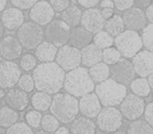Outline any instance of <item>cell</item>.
<instances>
[{
    "label": "cell",
    "instance_id": "obj_21",
    "mask_svg": "<svg viewBox=\"0 0 153 134\" xmlns=\"http://www.w3.org/2000/svg\"><path fill=\"white\" fill-rule=\"evenodd\" d=\"M70 134H97L96 123L91 118L86 116H76L70 123L69 126Z\"/></svg>",
    "mask_w": 153,
    "mask_h": 134
},
{
    "label": "cell",
    "instance_id": "obj_47",
    "mask_svg": "<svg viewBox=\"0 0 153 134\" xmlns=\"http://www.w3.org/2000/svg\"><path fill=\"white\" fill-rule=\"evenodd\" d=\"M101 13H102L103 18L105 20H107L113 15V9H107V7H105V9L101 10Z\"/></svg>",
    "mask_w": 153,
    "mask_h": 134
},
{
    "label": "cell",
    "instance_id": "obj_3",
    "mask_svg": "<svg viewBox=\"0 0 153 134\" xmlns=\"http://www.w3.org/2000/svg\"><path fill=\"white\" fill-rule=\"evenodd\" d=\"M51 114H53L61 124H70L79 114L78 98L67 92H58L51 98L49 106Z\"/></svg>",
    "mask_w": 153,
    "mask_h": 134
},
{
    "label": "cell",
    "instance_id": "obj_50",
    "mask_svg": "<svg viewBox=\"0 0 153 134\" xmlns=\"http://www.w3.org/2000/svg\"><path fill=\"white\" fill-rule=\"evenodd\" d=\"M7 4V0H0V13L5 9Z\"/></svg>",
    "mask_w": 153,
    "mask_h": 134
},
{
    "label": "cell",
    "instance_id": "obj_36",
    "mask_svg": "<svg viewBox=\"0 0 153 134\" xmlns=\"http://www.w3.org/2000/svg\"><path fill=\"white\" fill-rule=\"evenodd\" d=\"M37 62L38 61H37L35 55H33L30 53H26L24 55H22V57L20 58V67L26 73L33 71L37 66V64H38Z\"/></svg>",
    "mask_w": 153,
    "mask_h": 134
},
{
    "label": "cell",
    "instance_id": "obj_6",
    "mask_svg": "<svg viewBox=\"0 0 153 134\" xmlns=\"http://www.w3.org/2000/svg\"><path fill=\"white\" fill-rule=\"evenodd\" d=\"M124 117L115 107H104L96 116V126L101 132L113 134L122 129Z\"/></svg>",
    "mask_w": 153,
    "mask_h": 134
},
{
    "label": "cell",
    "instance_id": "obj_52",
    "mask_svg": "<svg viewBox=\"0 0 153 134\" xmlns=\"http://www.w3.org/2000/svg\"><path fill=\"white\" fill-rule=\"evenodd\" d=\"M3 35H4V27H3L2 23H1V20H0V39L2 38Z\"/></svg>",
    "mask_w": 153,
    "mask_h": 134
},
{
    "label": "cell",
    "instance_id": "obj_46",
    "mask_svg": "<svg viewBox=\"0 0 153 134\" xmlns=\"http://www.w3.org/2000/svg\"><path fill=\"white\" fill-rule=\"evenodd\" d=\"M144 13L148 23H153V5L150 4L148 7H146V12H144Z\"/></svg>",
    "mask_w": 153,
    "mask_h": 134
},
{
    "label": "cell",
    "instance_id": "obj_15",
    "mask_svg": "<svg viewBox=\"0 0 153 134\" xmlns=\"http://www.w3.org/2000/svg\"><path fill=\"white\" fill-rule=\"evenodd\" d=\"M80 23L82 27H84L86 30L94 35L104 28L105 19L103 18L100 9L91 7V9H86L84 12H82Z\"/></svg>",
    "mask_w": 153,
    "mask_h": 134
},
{
    "label": "cell",
    "instance_id": "obj_28",
    "mask_svg": "<svg viewBox=\"0 0 153 134\" xmlns=\"http://www.w3.org/2000/svg\"><path fill=\"white\" fill-rule=\"evenodd\" d=\"M104 28L110 36L117 37L119 34H121L125 30V24H124L122 16L113 14L109 19L105 20Z\"/></svg>",
    "mask_w": 153,
    "mask_h": 134
},
{
    "label": "cell",
    "instance_id": "obj_29",
    "mask_svg": "<svg viewBox=\"0 0 153 134\" xmlns=\"http://www.w3.org/2000/svg\"><path fill=\"white\" fill-rule=\"evenodd\" d=\"M130 90L132 93L140 98H148L151 93V87L149 86L146 78H136L130 82Z\"/></svg>",
    "mask_w": 153,
    "mask_h": 134
},
{
    "label": "cell",
    "instance_id": "obj_10",
    "mask_svg": "<svg viewBox=\"0 0 153 134\" xmlns=\"http://www.w3.org/2000/svg\"><path fill=\"white\" fill-rule=\"evenodd\" d=\"M145 105L146 104L143 98L133 93H127L120 104V112L127 121H135L143 116Z\"/></svg>",
    "mask_w": 153,
    "mask_h": 134
},
{
    "label": "cell",
    "instance_id": "obj_53",
    "mask_svg": "<svg viewBox=\"0 0 153 134\" xmlns=\"http://www.w3.org/2000/svg\"><path fill=\"white\" fill-rule=\"evenodd\" d=\"M34 134H53V133H51V132H47V131H44V130H38V131H36Z\"/></svg>",
    "mask_w": 153,
    "mask_h": 134
},
{
    "label": "cell",
    "instance_id": "obj_56",
    "mask_svg": "<svg viewBox=\"0 0 153 134\" xmlns=\"http://www.w3.org/2000/svg\"><path fill=\"white\" fill-rule=\"evenodd\" d=\"M0 61H1V57H0Z\"/></svg>",
    "mask_w": 153,
    "mask_h": 134
},
{
    "label": "cell",
    "instance_id": "obj_33",
    "mask_svg": "<svg viewBox=\"0 0 153 134\" xmlns=\"http://www.w3.org/2000/svg\"><path fill=\"white\" fill-rule=\"evenodd\" d=\"M140 36L143 47L149 51L153 50V23H148L144 28Z\"/></svg>",
    "mask_w": 153,
    "mask_h": 134
},
{
    "label": "cell",
    "instance_id": "obj_55",
    "mask_svg": "<svg viewBox=\"0 0 153 134\" xmlns=\"http://www.w3.org/2000/svg\"><path fill=\"white\" fill-rule=\"evenodd\" d=\"M0 108H1V98H0Z\"/></svg>",
    "mask_w": 153,
    "mask_h": 134
},
{
    "label": "cell",
    "instance_id": "obj_26",
    "mask_svg": "<svg viewBox=\"0 0 153 134\" xmlns=\"http://www.w3.org/2000/svg\"><path fill=\"white\" fill-rule=\"evenodd\" d=\"M61 19L70 27H76L80 24L82 17V10L76 4H69L62 12Z\"/></svg>",
    "mask_w": 153,
    "mask_h": 134
},
{
    "label": "cell",
    "instance_id": "obj_24",
    "mask_svg": "<svg viewBox=\"0 0 153 134\" xmlns=\"http://www.w3.org/2000/svg\"><path fill=\"white\" fill-rule=\"evenodd\" d=\"M35 50V57L37 61H40L41 63H47V62L55 61L56 55H57L58 47L51 44L48 41H42Z\"/></svg>",
    "mask_w": 153,
    "mask_h": 134
},
{
    "label": "cell",
    "instance_id": "obj_12",
    "mask_svg": "<svg viewBox=\"0 0 153 134\" xmlns=\"http://www.w3.org/2000/svg\"><path fill=\"white\" fill-rule=\"evenodd\" d=\"M110 76L111 79L114 80L117 83L123 84V85L129 84L135 76L131 61L126 58L120 59L117 63L111 65Z\"/></svg>",
    "mask_w": 153,
    "mask_h": 134
},
{
    "label": "cell",
    "instance_id": "obj_37",
    "mask_svg": "<svg viewBox=\"0 0 153 134\" xmlns=\"http://www.w3.org/2000/svg\"><path fill=\"white\" fill-rule=\"evenodd\" d=\"M5 134H34L33 129L24 121H17L7 128Z\"/></svg>",
    "mask_w": 153,
    "mask_h": 134
},
{
    "label": "cell",
    "instance_id": "obj_42",
    "mask_svg": "<svg viewBox=\"0 0 153 134\" xmlns=\"http://www.w3.org/2000/svg\"><path fill=\"white\" fill-rule=\"evenodd\" d=\"M114 7L120 12H125L134 5L133 0H112Z\"/></svg>",
    "mask_w": 153,
    "mask_h": 134
},
{
    "label": "cell",
    "instance_id": "obj_20",
    "mask_svg": "<svg viewBox=\"0 0 153 134\" xmlns=\"http://www.w3.org/2000/svg\"><path fill=\"white\" fill-rule=\"evenodd\" d=\"M1 15V23H2L3 27L7 28L10 32L13 30H17L22 23L24 22V14L21 10L17 9V7H9V9H4Z\"/></svg>",
    "mask_w": 153,
    "mask_h": 134
},
{
    "label": "cell",
    "instance_id": "obj_2",
    "mask_svg": "<svg viewBox=\"0 0 153 134\" xmlns=\"http://www.w3.org/2000/svg\"><path fill=\"white\" fill-rule=\"evenodd\" d=\"M63 88L65 92L78 98L94 91V83L90 78L87 69L79 66L72 70L65 73Z\"/></svg>",
    "mask_w": 153,
    "mask_h": 134
},
{
    "label": "cell",
    "instance_id": "obj_45",
    "mask_svg": "<svg viewBox=\"0 0 153 134\" xmlns=\"http://www.w3.org/2000/svg\"><path fill=\"white\" fill-rule=\"evenodd\" d=\"M133 1L135 7H138V9H146L152 2V0H133Z\"/></svg>",
    "mask_w": 153,
    "mask_h": 134
},
{
    "label": "cell",
    "instance_id": "obj_14",
    "mask_svg": "<svg viewBox=\"0 0 153 134\" xmlns=\"http://www.w3.org/2000/svg\"><path fill=\"white\" fill-rule=\"evenodd\" d=\"M132 66H133L135 75L140 78H147L149 75L153 73V53L147 49L140 50L135 56L131 58Z\"/></svg>",
    "mask_w": 153,
    "mask_h": 134
},
{
    "label": "cell",
    "instance_id": "obj_9",
    "mask_svg": "<svg viewBox=\"0 0 153 134\" xmlns=\"http://www.w3.org/2000/svg\"><path fill=\"white\" fill-rule=\"evenodd\" d=\"M55 61L65 73L72 70L81 65L80 49L71 46L70 44L60 46L57 50Z\"/></svg>",
    "mask_w": 153,
    "mask_h": 134
},
{
    "label": "cell",
    "instance_id": "obj_30",
    "mask_svg": "<svg viewBox=\"0 0 153 134\" xmlns=\"http://www.w3.org/2000/svg\"><path fill=\"white\" fill-rule=\"evenodd\" d=\"M19 121L18 111L10 108L9 106H1L0 108V127L9 128L13 124Z\"/></svg>",
    "mask_w": 153,
    "mask_h": 134
},
{
    "label": "cell",
    "instance_id": "obj_16",
    "mask_svg": "<svg viewBox=\"0 0 153 134\" xmlns=\"http://www.w3.org/2000/svg\"><path fill=\"white\" fill-rule=\"evenodd\" d=\"M23 47L16 37L9 35L0 39V57L9 61H14L22 55Z\"/></svg>",
    "mask_w": 153,
    "mask_h": 134
},
{
    "label": "cell",
    "instance_id": "obj_4",
    "mask_svg": "<svg viewBox=\"0 0 153 134\" xmlns=\"http://www.w3.org/2000/svg\"><path fill=\"white\" fill-rule=\"evenodd\" d=\"M94 93L103 107L119 106L127 94L126 85L117 83L111 78L98 83V85L94 86Z\"/></svg>",
    "mask_w": 153,
    "mask_h": 134
},
{
    "label": "cell",
    "instance_id": "obj_13",
    "mask_svg": "<svg viewBox=\"0 0 153 134\" xmlns=\"http://www.w3.org/2000/svg\"><path fill=\"white\" fill-rule=\"evenodd\" d=\"M56 12L46 0H39L30 9V18L34 23L40 26L48 24L55 17Z\"/></svg>",
    "mask_w": 153,
    "mask_h": 134
},
{
    "label": "cell",
    "instance_id": "obj_35",
    "mask_svg": "<svg viewBox=\"0 0 153 134\" xmlns=\"http://www.w3.org/2000/svg\"><path fill=\"white\" fill-rule=\"evenodd\" d=\"M40 127L44 131L53 133L60 127V123L53 114H46L44 116H42V118H41Z\"/></svg>",
    "mask_w": 153,
    "mask_h": 134
},
{
    "label": "cell",
    "instance_id": "obj_41",
    "mask_svg": "<svg viewBox=\"0 0 153 134\" xmlns=\"http://www.w3.org/2000/svg\"><path fill=\"white\" fill-rule=\"evenodd\" d=\"M48 2L53 11L62 13L70 4V0H48Z\"/></svg>",
    "mask_w": 153,
    "mask_h": 134
},
{
    "label": "cell",
    "instance_id": "obj_40",
    "mask_svg": "<svg viewBox=\"0 0 153 134\" xmlns=\"http://www.w3.org/2000/svg\"><path fill=\"white\" fill-rule=\"evenodd\" d=\"M14 7L24 11V10H30L35 3H37L39 0H10Z\"/></svg>",
    "mask_w": 153,
    "mask_h": 134
},
{
    "label": "cell",
    "instance_id": "obj_25",
    "mask_svg": "<svg viewBox=\"0 0 153 134\" xmlns=\"http://www.w3.org/2000/svg\"><path fill=\"white\" fill-rule=\"evenodd\" d=\"M87 70L94 84L101 83V82L110 78V67L102 61L90 66L89 69H87Z\"/></svg>",
    "mask_w": 153,
    "mask_h": 134
},
{
    "label": "cell",
    "instance_id": "obj_11",
    "mask_svg": "<svg viewBox=\"0 0 153 134\" xmlns=\"http://www.w3.org/2000/svg\"><path fill=\"white\" fill-rule=\"evenodd\" d=\"M21 68L14 61H0V89H11L18 83Z\"/></svg>",
    "mask_w": 153,
    "mask_h": 134
},
{
    "label": "cell",
    "instance_id": "obj_31",
    "mask_svg": "<svg viewBox=\"0 0 153 134\" xmlns=\"http://www.w3.org/2000/svg\"><path fill=\"white\" fill-rule=\"evenodd\" d=\"M126 134H153V129L147 121L138 118L128 125Z\"/></svg>",
    "mask_w": 153,
    "mask_h": 134
},
{
    "label": "cell",
    "instance_id": "obj_7",
    "mask_svg": "<svg viewBox=\"0 0 153 134\" xmlns=\"http://www.w3.org/2000/svg\"><path fill=\"white\" fill-rule=\"evenodd\" d=\"M16 38L23 48L32 50L43 41L44 32L40 25L34 23L33 21H26L23 22L22 25L17 30Z\"/></svg>",
    "mask_w": 153,
    "mask_h": 134
},
{
    "label": "cell",
    "instance_id": "obj_44",
    "mask_svg": "<svg viewBox=\"0 0 153 134\" xmlns=\"http://www.w3.org/2000/svg\"><path fill=\"white\" fill-rule=\"evenodd\" d=\"M100 1L101 0H78V3L82 7L91 9V7H96L100 3Z\"/></svg>",
    "mask_w": 153,
    "mask_h": 134
},
{
    "label": "cell",
    "instance_id": "obj_49",
    "mask_svg": "<svg viewBox=\"0 0 153 134\" xmlns=\"http://www.w3.org/2000/svg\"><path fill=\"white\" fill-rule=\"evenodd\" d=\"M55 134H70L69 133V129H68L67 127H59L57 130H56L55 132H53Z\"/></svg>",
    "mask_w": 153,
    "mask_h": 134
},
{
    "label": "cell",
    "instance_id": "obj_5",
    "mask_svg": "<svg viewBox=\"0 0 153 134\" xmlns=\"http://www.w3.org/2000/svg\"><path fill=\"white\" fill-rule=\"evenodd\" d=\"M113 44L115 45V48L119 50L121 57H124L126 59H131L143 48L140 34L131 30H124L121 34L114 37Z\"/></svg>",
    "mask_w": 153,
    "mask_h": 134
},
{
    "label": "cell",
    "instance_id": "obj_1",
    "mask_svg": "<svg viewBox=\"0 0 153 134\" xmlns=\"http://www.w3.org/2000/svg\"><path fill=\"white\" fill-rule=\"evenodd\" d=\"M35 88L48 94L58 93L63 88L65 71L56 62L37 64L33 70Z\"/></svg>",
    "mask_w": 153,
    "mask_h": 134
},
{
    "label": "cell",
    "instance_id": "obj_39",
    "mask_svg": "<svg viewBox=\"0 0 153 134\" xmlns=\"http://www.w3.org/2000/svg\"><path fill=\"white\" fill-rule=\"evenodd\" d=\"M41 118H42V114L40 111L37 110H30L27 111V113L25 114V121L30 128H37L40 127Z\"/></svg>",
    "mask_w": 153,
    "mask_h": 134
},
{
    "label": "cell",
    "instance_id": "obj_18",
    "mask_svg": "<svg viewBox=\"0 0 153 134\" xmlns=\"http://www.w3.org/2000/svg\"><path fill=\"white\" fill-rule=\"evenodd\" d=\"M78 106H79V113L91 119L94 118L102 109V105L98 96L94 92L81 96L78 101Z\"/></svg>",
    "mask_w": 153,
    "mask_h": 134
},
{
    "label": "cell",
    "instance_id": "obj_43",
    "mask_svg": "<svg viewBox=\"0 0 153 134\" xmlns=\"http://www.w3.org/2000/svg\"><path fill=\"white\" fill-rule=\"evenodd\" d=\"M143 115H144V121H147L150 126H152V124H153V103L152 102L145 105Z\"/></svg>",
    "mask_w": 153,
    "mask_h": 134
},
{
    "label": "cell",
    "instance_id": "obj_34",
    "mask_svg": "<svg viewBox=\"0 0 153 134\" xmlns=\"http://www.w3.org/2000/svg\"><path fill=\"white\" fill-rule=\"evenodd\" d=\"M120 59H121V55L114 46L102 49V61L107 65H113Z\"/></svg>",
    "mask_w": 153,
    "mask_h": 134
},
{
    "label": "cell",
    "instance_id": "obj_38",
    "mask_svg": "<svg viewBox=\"0 0 153 134\" xmlns=\"http://www.w3.org/2000/svg\"><path fill=\"white\" fill-rule=\"evenodd\" d=\"M17 85H18V88H19V89H21L22 91L26 92V93L33 92V90L35 89L34 80H33L32 75H28V73L20 76Z\"/></svg>",
    "mask_w": 153,
    "mask_h": 134
},
{
    "label": "cell",
    "instance_id": "obj_8",
    "mask_svg": "<svg viewBox=\"0 0 153 134\" xmlns=\"http://www.w3.org/2000/svg\"><path fill=\"white\" fill-rule=\"evenodd\" d=\"M70 30V26L62 19H53L45 25V30L43 32L46 41L51 42L56 47H60L67 44Z\"/></svg>",
    "mask_w": 153,
    "mask_h": 134
},
{
    "label": "cell",
    "instance_id": "obj_22",
    "mask_svg": "<svg viewBox=\"0 0 153 134\" xmlns=\"http://www.w3.org/2000/svg\"><path fill=\"white\" fill-rule=\"evenodd\" d=\"M92 37L94 35L86 30L82 26H76L72 30H70L69 34V41L70 45L78 49H82L83 47L87 46L88 44L92 42Z\"/></svg>",
    "mask_w": 153,
    "mask_h": 134
},
{
    "label": "cell",
    "instance_id": "obj_19",
    "mask_svg": "<svg viewBox=\"0 0 153 134\" xmlns=\"http://www.w3.org/2000/svg\"><path fill=\"white\" fill-rule=\"evenodd\" d=\"M27 94L28 93L22 91L19 88L13 87L5 93V103L10 108L21 112V111L25 110L30 105V98Z\"/></svg>",
    "mask_w": 153,
    "mask_h": 134
},
{
    "label": "cell",
    "instance_id": "obj_17",
    "mask_svg": "<svg viewBox=\"0 0 153 134\" xmlns=\"http://www.w3.org/2000/svg\"><path fill=\"white\" fill-rule=\"evenodd\" d=\"M122 18H123L125 27H127V30H135V32L142 30L148 24L144 11L138 7H132L128 9L127 11L124 12Z\"/></svg>",
    "mask_w": 153,
    "mask_h": 134
},
{
    "label": "cell",
    "instance_id": "obj_54",
    "mask_svg": "<svg viewBox=\"0 0 153 134\" xmlns=\"http://www.w3.org/2000/svg\"><path fill=\"white\" fill-rule=\"evenodd\" d=\"M4 96H5L4 89H0V98H4Z\"/></svg>",
    "mask_w": 153,
    "mask_h": 134
},
{
    "label": "cell",
    "instance_id": "obj_51",
    "mask_svg": "<svg viewBox=\"0 0 153 134\" xmlns=\"http://www.w3.org/2000/svg\"><path fill=\"white\" fill-rule=\"evenodd\" d=\"M152 76H153V73H151V75H149L148 77L146 78V80H147V82H148V84H149V86L151 87V89L153 88V81H152Z\"/></svg>",
    "mask_w": 153,
    "mask_h": 134
},
{
    "label": "cell",
    "instance_id": "obj_27",
    "mask_svg": "<svg viewBox=\"0 0 153 134\" xmlns=\"http://www.w3.org/2000/svg\"><path fill=\"white\" fill-rule=\"evenodd\" d=\"M30 102L35 110L43 112V111L48 110L51 103V96L43 91L35 92L30 98Z\"/></svg>",
    "mask_w": 153,
    "mask_h": 134
},
{
    "label": "cell",
    "instance_id": "obj_23",
    "mask_svg": "<svg viewBox=\"0 0 153 134\" xmlns=\"http://www.w3.org/2000/svg\"><path fill=\"white\" fill-rule=\"evenodd\" d=\"M80 53L81 64H83L85 67H90L102 61V49L97 47L94 43H90L87 46L80 49Z\"/></svg>",
    "mask_w": 153,
    "mask_h": 134
},
{
    "label": "cell",
    "instance_id": "obj_48",
    "mask_svg": "<svg viewBox=\"0 0 153 134\" xmlns=\"http://www.w3.org/2000/svg\"><path fill=\"white\" fill-rule=\"evenodd\" d=\"M100 4L102 9H105V7H107V9H113L114 7L112 0H102V1H100Z\"/></svg>",
    "mask_w": 153,
    "mask_h": 134
},
{
    "label": "cell",
    "instance_id": "obj_32",
    "mask_svg": "<svg viewBox=\"0 0 153 134\" xmlns=\"http://www.w3.org/2000/svg\"><path fill=\"white\" fill-rule=\"evenodd\" d=\"M92 42L100 49H105L107 47L113 46V37L110 36L106 30H100L96 33L92 37Z\"/></svg>",
    "mask_w": 153,
    "mask_h": 134
}]
</instances>
